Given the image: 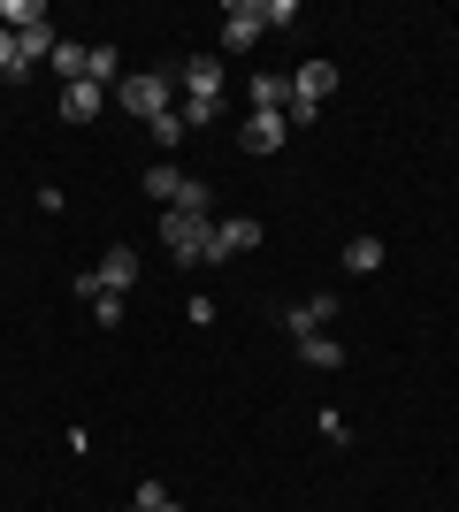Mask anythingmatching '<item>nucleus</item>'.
<instances>
[{"mask_svg":"<svg viewBox=\"0 0 459 512\" xmlns=\"http://www.w3.org/2000/svg\"><path fill=\"white\" fill-rule=\"evenodd\" d=\"M161 245H169L176 260H184V268H207V260H215V222H207V214H161Z\"/></svg>","mask_w":459,"mask_h":512,"instance_id":"nucleus-1","label":"nucleus"},{"mask_svg":"<svg viewBox=\"0 0 459 512\" xmlns=\"http://www.w3.org/2000/svg\"><path fill=\"white\" fill-rule=\"evenodd\" d=\"M115 100H123V115L153 123V115H169V77H153V69H138V77H123V85H115Z\"/></svg>","mask_w":459,"mask_h":512,"instance_id":"nucleus-2","label":"nucleus"},{"mask_svg":"<svg viewBox=\"0 0 459 512\" xmlns=\"http://www.w3.org/2000/svg\"><path fill=\"white\" fill-rule=\"evenodd\" d=\"M261 31H268L261 0H230V8H222V46H230V54H245V46L261 39Z\"/></svg>","mask_w":459,"mask_h":512,"instance_id":"nucleus-3","label":"nucleus"},{"mask_svg":"<svg viewBox=\"0 0 459 512\" xmlns=\"http://www.w3.org/2000/svg\"><path fill=\"white\" fill-rule=\"evenodd\" d=\"M261 222H253V214H222L215 222V260H230V253H261Z\"/></svg>","mask_w":459,"mask_h":512,"instance_id":"nucleus-4","label":"nucleus"},{"mask_svg":"<svg viewBox=\"0 0 459 512\" xmlns=\"http://www.w3.org/2000/svg\"><path fill=\"white\" fill-rule=\"evenodd\" d=\"M176 85H184V100H222V54H192Z\"/></svg>","mask_w":459,"mask_h":512,"instance_id":"nucleus-5","label":"nucleus"},{"mask_svg":"<svg viewBox=\"0 0 459 512\" xmlns=\"http://www.w3.org/2000/svg\"><path fill=\"white\" fill-rule=\"evenodd\" d=\"M238 146L245 153H276V146H291V123H284V115H245Z\"/></svg>","mask_w":459,"mask_h":512,"instance_id":"nucleus-6","label":"nucleus"},{"mask_svg":"<svg viewBox=\"0 0 459 512\" xmlns=\"http://www.w3.org/2000/svg\"><path fill=\"white\" fill-rule=\"evenodd\" d=\"M245 100H253V115H291V77H276V69H268V77H253V85H245Z\"/></svg>","mask_w":459,"mask_h":512,"instance_id":"nucleus-7","label":"nucleus"},{"mask_svg":"<svg viewBox=\"0 0 459 512\" xmlns=\"http://www.w3.org/2000/svg\"><path fill=\"white\" fill-rule=\"evenodd\" d=\"M322 321H337V291H314L306 306H291V314H284V329H291V337H314Z\"/></svg>","mask_w":459,"mask_h":512,"instance_id":"nucleus-8","label":"nucleus"},{"mask_svg":"<svg viewBox=\"0 0 459 512\" xmlns=\"http://www.w3.org/2000/svg\"><path fill=\"white\" fill-rule=\"evenodd\" d=\"M291 92H299V100H314V107H322L329 92H337V62H299V69H291Z\"/></svg>","mask_w":459,"mask_h":512,"instance_id":"nucleus-9","label":"nucleus"},{"mask_svg":"<svg viewBox=\"0 0 459 512\" xmlns=\"http://www.w3.org/2000/svg\"><path fill=\"white\" fill-rule=\"evenodd\" d=\"M299 360L314 367V375H329V367H345V344H337V337H322V329H314V337H299Z\"/></svg>","mask_w":459,"mask_h":512,"instance_id":"nucleus-10","label":"nucleus"},{"mask_svg":"<svg viewBox=\"0 0 459 512\" xmlns=\"http://www.w3.org/2000/svg\"><path fill=\"white\" fill-rule=\"evenodd\" d=\"M100 283H108V291H131V283H138V253H131V245H108V260H100Z\"/></svg>","mask_w":459,"mask_h":512,"instance_id":"nucleus-11","label":"nucleus"},{"mask_svg":"<svg viewBox=\"0 0 459 512\" xmlns=\"http://www.w3.org/2000/svg\"><path fill=\"white\" fill-rule=\"evenodd\" d=\"M100 100H108L100 85H62V123H92V115H100Z\"/></svg>","mask_w":459,"mask_h":512,"instance_id":"nucleus-12","label":"nucleus"},{"mask_svg":"<svg viewBox=\"0 0 459 512\" xmlns=\"http://www.w3.org/2000/svg\"><path fill=\"white\" fill-rule=\"evenodd\" d=\"M39 23H46V8H39V0H0V31H8V39L39 31Z\"/></svg>","mask_w":459,"mask_h":512,"instance_id":"nucleus-13","label":"nucleus"},{"mask_svg":"<svg viewBox=\"0 0 459 512\" xmlns=\"http://www.w3.org/2000/svg\"><path fill=\"white\" fill-rule=\"evenodd\" d=\"M85 62H92V46H77V39L54 46V77H62V85H85Z\"/></svg>","mask_w":459,"mask_h":512,"instance_id":"nucleus-14","label":"nucleus"},{"mask_svg":"<svg viewBox=\"0 0 459 512\" xmlns=\"http://www.w3.org/2000/svg\"><path fill=\"white\" fill-rule=\"evenodd\" d=\"M345 268H352V276H375V268H383V237H352V245H345Z\"/></svg>","mask_w":459,"mask_h":512,"instance_id":"nucleus-15","label":"nucleus"},{"mask_svg":"<svg viewBox=\"0 0 459 512\" xmlns=\"http://www.w3.org/2000/svg\"><path fill=\"white\" fill-rule=\"evenodd\" d=\"M54 46H62V39H54V23H39V31H23V39H16V54H23V69H31V62H54Z\"/></svg>","mask_w":459,"mask_h":512,"instance_id":"nucleus-16","label":"nucleus"},{"mask_svg":"<svg viewBox=\"0 0 459 512\" xmlns=\"http://www.w3.org/2000/svg\"><path fill=\"white\" fill-rule=\"evenodd\" d=\"M85 85H123V62H115V46H92V62H85Z\"/></svg>","mask_w":459,"mask_h":512,"instance_id":"nucleus-17","label":"nucleus"},{"mask_svg":"<svg viewBox=\"0 0 459 512\" xmlns=\"http://www.w3.org/2000/svg\"><path fill=\"white\" fill-rule=\"evenodd\" d=\"M169 207H176V214H207V222H215V192H207L199 176H184V192H176Z\"/></svg>","mask_w":459,"mask_h":512,"instance_id":"nucleus-18","label":"nucleus"},{"mask_svg":"<svg viewBox=\"0 0 459 512\" xmlns=\"http://www.w3.org/2000/svg\"><path fill=\"white\" fill-rule=\"evenodd\" d=\"M176 192H184V176H176L169 161H153L146 169V199H176Z\"/></svg>","mask_w":459,"mask_h":512,"instance_id":"nucleus-19","label":"nucleus"},{"mask_svg":"<svg viewBox=\"0 0 459 512\" xmlns=\"http://www.w3.org/2000/svg\"><path fill=\"white\" fill-rule=\"evenodd\" d=\"M176 115H184V130H207V123H222V100H184Z\"/></svg>","mask_w":459,"mask_h":512,"instance_id":"nucleus-20","label":"nucleus"},{"mask_svg":"<svg viewBox=\"0 0 459 512\" xmlns=\"http://www.w3.org/2000/svg\"><path fill=\"white\" fill-rule=\"evenodd\" d=\"M153 146H184V115H176V107H169V115H153Z\"/></svg>","mask_w":459,"mask_h":512,"instance_id":"nucleus-21","label":"nucleus"},{"mask_svg":"<svg viewBox=\"0 0 459 512\" xmlns=\"http://www.w3.org/2000/svg\"><path fill=\"white\" fill-rule=\"evenodd\" d=\"M261 16H268V31H276V23L291 31V23H299V0H261Z\"/></svg>","mask_w":459,"mask_h":512,"instance_id":"nucleus-22","label":"nucleus"},{"mask_svg":"<svg viewBox=\"0 0 459 512\" xmlns=\"http://www.w3.org/2000/svg\"><path fill=\"white\" fill-rule=\"evenodd\" d=\"M92 314H100V329H115V321H123V291H100V299H92Z\"/></svg>","mask_w":459,"mask_h":512,"instance_id":"nucleus-23","label":"nucleus"},{"mask_svg":"<svg viewBox=\"0 0 459 512\" xmlns=\"http://www.w3.org/2000/svg\"><path fill=\"white\" fill-rule=\"evenodd\" d=\"M131 505H138V512H161V505H169V490H161V482H138Z\"/></svg>","mask_w":459,"mask_h":512,"instance_id":"nucleus-24","label":"nucleus"},{"mask_svg":"<svg viewBox=\"0 0 459 512\" xmlns=\"http://www.w3.org/2000/svg\"><path fill=\"white\" fill-rule=\"evenodd\" d=\"M0 77H23V54H16V39L0 31Z\"/></svg>","mask_w":459,"mask_h":512,"instance_id":"nucleus-25","label":"nucleus"},{"mask_svg":"<svg viewBox=\"0 0 459 512\" xmlns=\"http://www.w3.org/2000/svg\"><path fill=\"white\" fill-rule=\"evenodd\" d=\"M161 512H184V505H176V497H169V505H161Z\"/></svg>","mask_w":459,"mask_h":512,"instance_id":"nucleus-26","label":"nucleus"},{"mask_svg":"<svg viewBox=\"0 0 459 512\" xmlns=\"http://www.w3.org/2000/svg\"><path fill=\"white\" fill-rule=\"evenodd\" d=\"M131 512H138V505H131Z\"/></svg>","mask_w":459,"mask_h":512,"instance_id":"nucleus-27","label":"nucleus"}]
</instances>
